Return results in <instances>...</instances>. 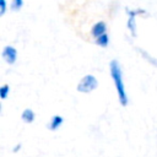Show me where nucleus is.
Returning <instances> with one entry per match:
<instances>
[{
	"instance_id": "nucleus-12",
	"label": "nucleus",
	"mask_w": 157,
	"mask_h": 157,
	"mask_svg": "<svg viewBox=\"0 0 157 157\" xmlns=\"http://www.w3.org/2000/svg\"><path fill=\"white\" fill-rule=\"evenodd\" d=\"M7 11V1L6 0H0V16H4Z\"/></svg>"
},
{
	"instance_id": "nucleus-7",
	"label": "nucleus",
	"mask_w": 157,
	"mask_h": 157,
	"mask_svg": "<svg viewBox=\"0 0 157 157\" xmlns=\"http://www.w3.org/2000/svg\"><path fill=\"white\" fill-rule=\"evenodd\" d=\"M126 28L129 29L131 37H136V28H137V25H136V17L135 16H128V20H126Z\"/></svg>"
},
{
	"instance_id": "nucleus-13",
	"label": "nucleus",
	"mask_w": 157,
	"mask_h": 157,
	"mask_svg": "<svg viewBox=\"0 0 157 157\" xmlns=\"http://www.w3.org/2000/svg\"><path fill=\"white\" fill-rule=\"evenodd\" d=\"M20 148H21V145H20V144H17V145L15 146V148H13V152H17Z\"/></svg>"
},
{
	"instance_id": "nucleus-1",
	"label": "nucleus",
	"mask_w": 157,
	"mask_h": 157,
	"mask_svg": "<svg viewBox=\"0 0 157 157\" xmlns=\"http://www.w3.org/2000/svg\"><path fill=\"white\" fill-rule=\"evenodd\" d=\"M109 74L112 77V81L114 83V88L118 96V101L121 107H126L129 104V97L125 88L124 78H123V70L120 66V63L115 59H113L109 63Z\"/></svg>"
},
{
	"instance_id": "nucleus-4",
	"label": "nucleus",
	"mask_w": 157,
	"mask_h": 157,
	"mask_svg": "<svg viewBox=\"0 0 157 157\" xmlns=\"http://www.w3.org/2000/svg\"><path fill=\"white\" fill-rule=\"evenodd\" d=\"M90 33H91V37L93 39L98 38L99 36L107 33V23L104 21H97L90 29Z\"/></svg>"
},
{
	"instance_id": "nucleus-10",
	"label": "nucleus",
	"mask_w": 157,
	"mask_h": 157,
	"mask_svg": "<svg viewBox=\"0 0 157 157\" xmlns=\"http://www.w3.org/2000/svg\"><path fill=\"white\" fill-rule=\"evenodd\" d=\"M23 7V0H11L10 2V9L13 12H18Z\"/></svg>"
},
{
	"instance_id": "nucleus-8",
	"label": "nucleus",
	"mask_w": 157,
	"mask_h": 157,
	"mask_svg": "<svg viewBox=\"0 0 157 157\" xmlns=\"http://www.w3.org/2000/svg\"><path fill=\"white\" fill-rule=\"evenodd\" d=\"M94 43L98 47H101V48H107L109 45V34L108 33H104V34L99 36L98 38L94 39Z\"/></svg>"
},
{
	"instance_id": "nucleus-6",
	"label": "nucleus",
	"mask_w": 157,
	"mask_h": 157,
	"mask_svg": "<svg viewBox=\"0 0 157 157\" xmlns=\"http://www.w3.org/2000/svg\"><path fill=\"white\" fill-rule=\"evenodd\" d=\"M21 119H22V121H25L26 124H31V123H33L34 119H36V113L33 112V109L26 108V109H23L22 113H21Z\"/></svg>"
},
{
	"instance_id": "nucleus-2",
	"label": "nucleus",
	"mask_w": 157,
	"mask_h": 157,
	"mask_svg": "<svg viewBox=\"0 0 157 157\" xmlns=\"http://www.w3.org/2000/svg\"><path fill=\"white\" fill-rule=\"evenodd\" d=\"M97 87H98L97 77L92 74H86L78 81V83L76 86V90H77V92H81V93H91Z\"/></svg>"
},
{
	"instance_id": "nucleus-3",
	"label": "nucleus",
	"mask_w": 157,
	"mask_h": 157,
	"mask_svg": "<svg viewBox=\"0 0 157 157\" xmlns=\"http://www.w3.org/2000/svg\"><path fill=\"white\" fill-rule=\"evenodd\" d=\"M1 58L9 65H13L17 61V49L13 45H5L1 52Z\"/></svg>"
},
{
	"instance_id": "nucleus-5",
	"label": "nucleus",
	"mask_w": 157,
	"mask_h": 157,
	"mask_svg": "<svg viewBox=\"0 0 157 157\" xmlns=\"http://www.w3.org/2000/svg\"><path fill=\"white\" fill-rule=\"evenodd\" d=\"M63 123H64V118H63L61 115H59V114H55V115H53V117L50 118V120L48 121L47 128H48L50 131H55V130H58V129L63 125Z\"/></svg>"
},
{
	"instance_id": "nucleus-11",
	"label": "nucleus",
	"mask_w": 157,
	"mask_h": 157,
	"mask_svg": "<svg viewBox=\"0 0 157 157\" xmlns=\"http://www.w3.org/2000/svg\"><path fill=\"white\" fill-rule=\"evenodd\" d=\"M146 10L145 9H126V15L128 16H139V15H145Z\"/></svg>"
},
{
	"instance_id": "nucleus-9",
	"label": "nucleus",
	"mask_w": 157,
	"mask_h": 157,
	"mask_svg": "<svg viewBox=\"0 0 157 157\" xmlns=\"http://www.w3.org/2000/svg\"><path fill=\"white\" fill-rule=\"evenodd\" d=\"M10 92H11L10 85H7V83L1 85V86H0V99H1V101L7 99V97H9Z\"/></svg>"
}]
</instances>
